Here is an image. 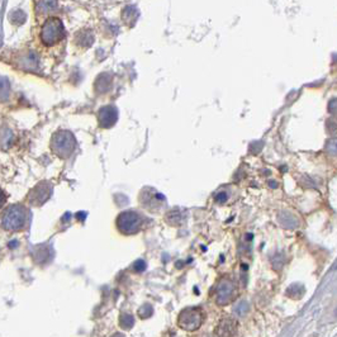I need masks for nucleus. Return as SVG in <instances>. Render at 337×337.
Returning a JSON list of instances; mask_svg holds the SVG:
<instances>
[{
  "label": "nucleus",
  "mask_w": 337,
  "mask_h": 337,
  "mask_svg": "<svg viewBox=\"0 0 337 337\" xmlns=\"http://www.w3.org/2000/svg\"><path fill=\"white\" fill-rule=\"evenodd\" d=\"M203 322H204V313L198 307L185 308L181 310L178 317L179 327L184 331H188V332L199 330Z\"/></svg>",
  "instance_id": "nucleus-4"
},
{
  "label": "nucleus",
  "mask_w": 337,
  "mask_h": 337,
  "mask_svg": "<svg viewBox=\"0 0 337 337\" xmlns=\"http://www.w3.org/2000/svg\"><path fill=\"white\" fill-rule=\"evenodd\" d=\"M28 222L27 208L20 204L8 207L0 215V226L9 232H18L23 230Z\"/></svg>",
  "instance_id": "nucleus-1"
},
{
  "label": "nucleus",
  "mask_w": 337,
  "mask_h": 337,
  "mask_svg": "<svg viewBox=\"0 0 337 337\" xmlns=\"http://www.w3.org/2000/svg\"><path fill=\"white\" fill-rule=\"evenodd\" d=\"M118 119V110L113 105L103 107L98 112V122L103 128H110Z\"/></svg>",
  "instance_id": "nucleus-7"
},
{
  "label": "nucleus",
  "mask_w": 337,
  "mask_h": 337,
  "mask_svg": "<svg viewBox=\"0 0 337 337\" xmlns=\"http://www.w3.org/2000/svg\"><path fill=\"white\" fill-rule=\"evenodd\" d=\"M236 292H237V288H236L235 281L231 280V279H227V278L222 279V280L218 283L217 298H215V301H217V303L221 305L231 303V302L235 299L233 297H235Z\"/></svg>",
  "instance_id": "nucleus-5"
},
{
  "label": "nucleus",
  "mask_w": 337,
  "mask_h": 337,
  "mask_svg": "<svg viewBox=\"0 0 337 337\" xmlns=\"http://www.w3.org/2000/svg\"><path fill=\"white\" fill-rule=\"evenodd\" d=\"M76 149L75 137L68 131H57L51 138V150L56 156L61 159H67L73 155Z\"/></svg>",
  "instance_id": "nucleus-2"
},
{
  "label": "nucleus",
  "mask_w": 337,
  "mask_h": 337,
  "mask_svg": "<svg viewBox=\"0 0 337 337\" xmlns=\"http://www.w3.org/2000/svg\"><path fill=\"white\" fill-rule=\"evenodd\" d=\"M145 218L135 210L122 212L117 218V228L122 235H136L143 228Z\"/></svg>",
  "instance_id": "nucleus-3"
},
{
  "label": "nucleus",
  "mask_w": 337,
  "mask_h": 337,
  "mask_svg": "<svg viewBox=\"0 0 337 337\" xmlns=\"http://www.w3.org/2000/svg\"><path fill=\"white\" fill-rule=\"evenodd\" d=\"M52 193V186L49 183H41L30 193V202L34 205L43 204Z\"/></svg>",
  "instance_id": "nucleus-6"
},
{
  "label": "nucleus",
  "mask_w": 337,
  "mask_h": 337,
  "mask_svg": "<svg viewBox=\"0 0 337 337\" xmlns=\"http://www.w3.org/2000/svg\"><path fill=\"white\" fill-rule=\"evenodd\" d=\"M5 203H7V194L3 191V189H0V209L4 207Z\"/></svg>",
  "instance_id": "nucleus-8"
}]
</instances>
